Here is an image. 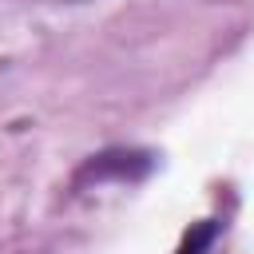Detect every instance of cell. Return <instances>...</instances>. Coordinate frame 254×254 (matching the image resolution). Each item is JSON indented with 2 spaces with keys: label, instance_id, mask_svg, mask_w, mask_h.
Wrapping results in <instances>:
<instances>
[{
  "label": "cell",
  "instance_id": "obj_1",
  "mask_svg": "<svg viewBox=\"0 0 254 254\" xmlns=\"http://www.w3.org/2000/svg\"><path fill=\"white\" fill-rule=\"evenodd\" d=\"M159 167V155L151 147H127V143H115V147H103L95 155H87L75 175H71V190H91V187H139L155 175Z\"/></svg>",
  "mask_w": 254,
  "mask_h": 254
},
{
  "label": "cell",
  "instance_id": "obj_2",
  "mask_svg": "<svg viewBox=\"0 0 254 254\" xmlns=\"http://www.w3.org/2000/svg\"><path fill=\"white\" fill-rule=\"evenodd\" d=\"M218 234H222V222H218V218H198V222H190V226L183 230L175 254H214Z\"/></svg>",
  "mask_w": 254,
  "mask_h": 254
}]
</instances>
